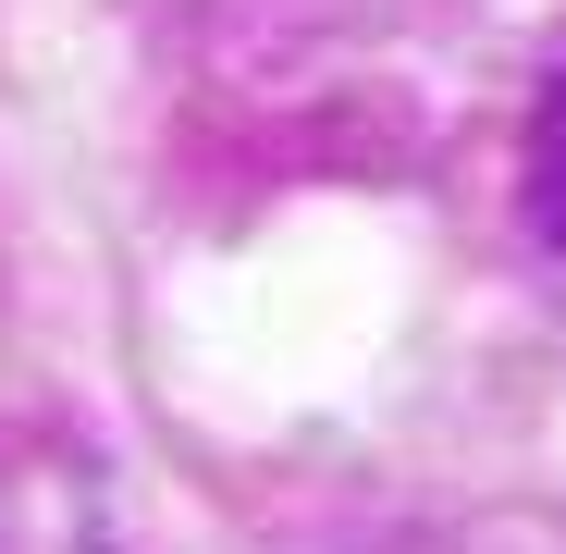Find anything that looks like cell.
I'll return each mask as SVG.
<instances>
[{"instance_id": "obj_1", "label": "cell", "mask_w": 566, "mask_h": 554, "mask_svg": "<svg viewBox=\"0 0 566 554\" xmlns=\"http://www.w3.org/2000/svg\"><path fill=\"white\" fill-rule=\"evenodd\" d=\"M530 222H542V247L566 259V86H554L542 124H530Z\"/></svg>"}]
</instances>
